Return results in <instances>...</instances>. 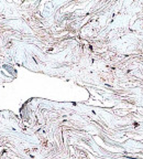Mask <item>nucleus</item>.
I'll list each match as a JSON object with an SVG mask.
<instances>
[]
</instances>
